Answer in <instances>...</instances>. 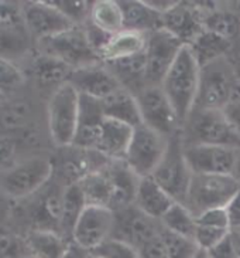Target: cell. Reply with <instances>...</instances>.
Returning <instances> with one entry per match:
<instances>
[{
    "label": "cell",
    "instance_id": "681fc988",
    "mask_svg": "<svg viewBox=\"0 0 240 258\" xmlns=\"http://www.w3.org/2000/svg\"><path fill=\"white\" fill-rule=\"evenodd\" d=\"M229 237H230V241H232L233 248H234V252L237 258H240V233H236V231H230L229 233Z\"/></svg>",
    "mask_w": 240,
    "mask_h": 258
},
{
    "label": "cell",
    "instance_id": "7a4b0ae2",
    "mask_svg": "<svg viewBox=\"0 0 240 258\" xmlns=\"http://www.w3.org/2000/svg\"><path fill=\"white\" fill-rule=\"evenodd\" d=\"M184 145H212L240 149V135L229 123L223 111L194 108L184 123Z\"/></svg>",
    "mask_w": 240,
    "mask_h": 258
},
{
    "label": "cell",
    "instance_id": "3957f363",
    "mask_svg": "<svg viewBox=\"0 0 240 258\" xmlns=\"http://www.w3.org/2000/svg\"><path fill=\"white\" fill-rule=\"evenodd\" d=\"M239 191L240 180L236 176L192 173L184 206L196 219L212 209H226Z\"/></svg>",
    "mask_w": 240,
    "mask_h": 258
},
{
    "label": "cell",
    "instance_id": "6da1fadb",
    "mask_svg": "<svg viewBox=\"0 0 240 258\" xmlns=\"http://www.w3.org/2000/svg\"><path fill=\"white\" fill-rule=\"evenodd\" d=\"M199 78L201 66L198 64L191 47L184 46L161 83V88L170 99L181 123L187 121L195 108Z\"/></svg>",
    "mask_w": 240,
    "mask_h": 258
},
{
    "label": "cell",
    "instance_id": "83f0119b",
    "mask_svg": "<svg viewBox=\"0 0 240 258\" xmlns=\"http://www.w3.org/2000/svg\"><path fill=\"white\" fill-rule=\"evenodd\" d=\"M202 13L203 30L210 31L219 37L233 41L240 34V17L230 10H220L216 6L199 8Z\"/></svg>",
    "mask_w": 240,
    "mask_h": 258
},
{
    "label": "cell",
    "instance_id": "4316f807",
    "mask_svg": "<svg viewBox=\"0 0 240 258\" xmlns=\"http://www.w3.org/2000/svg\"><path fill=\"white\" fill-rule=\"evenodd\" d=\"M30 33L24 20H0V58L20 55L29 47Z\"/></svg>",
    "mask_w": 240,
    "mask_h": 258
},
{
    "label": "cell",
    "instance_id": "8d00e7d4",
    "mask_svg": "<svg viewBox=\"0 0 240 258\" xmlns=\"http://www.w3.org/2000/svg\"><path fill=\"white\" fill-rule=\"evenodd\" d=\"M90 252L99 258H140L136 247L114 237L107 238Z\"/></svg>",
    "mask_w": 240,
    "mask_h": 258
},
{
    "label": "cell",
    "instance_id": "7c38bea8",
    "mask_svg": "<svg viewBox=\"0 0 240 258\" xmlns=\"http://www.w3.org/2000/svg\"><path fill=\"white\" fill-rule=\"evenodd\" d=\"M116 224V213L109 207L86 206L72 231V243L92 251L110 238Z\"/></svg>",
    "mask_w": 240,
    "mask_h": 258
},
{
    "label": "cell",
    "instance_id": "44dd1931",
    "mask_svg": "<svg viewBox=\"0 0 240 258\" xmlns=\"http://www.w3.org/2000/svg\"><path fill=\"white\" fill-rule=\"evenodd\" d=\"M133 132L135 128L129 126L126 123L105 118L96 152L105 156L110 162L125 160Z\"/></svg>",
    "mask_w": 240,
    "mask_h": 258
},
{
    "label": "cell",
    "instance_id": "d6a6232c",
    "mask_svg": "<svg viewBox=\"0 0 240 258\" xmlns=\"http://www.w3.org/2000/svg\"><path fill=\"white\" fill-rule=\"evenodd\" d=\"M78 184L82 189L86 206H102L110 209L112 184L106 169L85 176Z\"/></svg>",
    "mask_w": 240,
    "mask_h": 258
},
{
    "label": "cell",
    "instance_id": "8fae6325",
    "mask_svg": "<svg viewBox=\"0 0 240 258\" xmlns=\"http://www.w3.org/2000/svg\"><path fill=\"white\" fill-rule=\"evenodd\" d=\"M143 123L170 138L180 131L181 121L161 85H147L136 94Z\"/></svg>",
    "mask_w": 240,
    "mask_h": 258
},
{
    "label": "cell",
    "instance_id": "60d3db41",
    "mask_svg": "<svg viewBox=\"0 0 240 258\" xmlns=\"http://www.w3.org/2000/svg\"><path fill=\"white\" fill-rule=\"evenodd\" d=\"M196 224L199 226H209V227L225 228L230 230V221H229V214L226 209H212L208 212L202 213L195 219Z\"/></svg>",
    "mask_w": 240,
    "mask_h": 258
},
{
    "label": "cell",
    "instance_id": "f546056e",
    "mask_svg": "<svg viewBox=\"0 0 240 258\" xmlns=\"http://www.w3.org/2000/svg\"><path fill=\"white\" fill-rule=\"evenodd\" d=\"M89 22L93 27L113 36L123 31V15L119 2L114 0H99L92 5Z\"/></svg>",
    "mask_w": 240,
    "mask_h": 258
},
{
    "label": "cell",
    "instance_id": "d6986e66",
    "mask_svg": "<svg viewBox=\"0 0 240 258\" xmlns=\"http://www.w3.org/2000/svg\"><path fill=\"white\" fill-rule=\"evenodd\" d=\"M110 184H112V199L110 209L113 212H120L135 206L136 195L139 189L140 177L126 165L125 160H116L106 169Z\"/></svg>",
    "mask_w": 240,
    "mask_h": 258
},
{
    "label": "cell",
    "instance_id": "2e32d148",
    "mask_svg": "<svg viewBox=\"0 0 240 258\" xmlns=\"http://www.w3.org/2000/svg\"><path fill=\"white\" fill-rule=\"evenodd\" d=\"M68 83L72 84L81 95L98 101H103L123 87L105 62L74 70Z\"/></svg>",
    "mask_w": 240,
    "mask_h": 258
},
{
    "label": "cell",
    "instance_id": "ba28073f",
    "mask_svg": "<svg viewBox=\"0 0 240 258\" xmlns=\"http://www.w3.org/2000/svg\"><path fill=\"white\" fill-rule=\"evenodd\" d=\"M54 165L44 156H33L12 166L2 180L3 193L10 199H23L34 195L51 179Z\"/></svg>",
    "mask_w": 240,
    "mask_h": 258
},
{
    "label": "cell",
    "instance_id": "f1b7e54d",
    "mask_svg": "<svg viewBox=\"0 0 240 258\" xmlns=\"http://www.w3.org/2000/svg\"><path fill=\"white\" fill-rule=\"evenodd\" d=\"M189 47L195 55L198 64L202 69L208 64L222 60L226 54L229 53V50L232 47V41L223 37H219L210 31L202 30V33L189 44Z\"/></svg>",
    "mask_w": 240,
    "mask_h": 258
},
{
    "label": "cell",
    "instance_id": "1f68e13d",
    "mask_svg": "<svg viewBox=\"0 0 240 258\" xmlns=\"http://www.w3.org/2000/svg\"><path fill=\"white\" fill-rule=\"evenodd\" d=\"M72 71L74 70L65 62L45 54H40L33 61V74L37 78L38 83L44 85L60 87L62 84L68 83Z\"/></svg>",
    "mask_w": 240,
    "mask_h": 258
},
{
    "label": "cell",
    "instance_id": "5b68a950",
    "mask_svg": "<svg viewBox=\"0 0 240 258\" xmlns=\"http://www.w3.org/2000/svg\"><path fill=\"white\" fill-rule=\"evenodd\" d=\"M37 43L40 53L65 62L72 70L103 64L86 30L78 26L53 37L38 40Z\"/></svg>",
    "mask_w": 240,
    "mask_h": 258
},
{
    "label": "cell",
    "instance_id": "f907efd6",
    "mask_svg": "<svg viewBox=\"0 0 240 258\" xmlns=\"http://www.w3.org/2000/svg\"><path fill=\"white\" fill-rule=\"evenodd\" d=\"M194 258H209V255H208V251L201 250V248H199L198 252L194 255Z\"/></svg>",
    "mask_w": 240,
    "mask_h": 258
},
{
    "label": "cell",
    "instance_id": "f35d334b",
    "mask_svg": "<svg viewBox=\"0 0 240 258\" xmlns=\"http://www.w3.org/2000/svg\"><path fill=\"white\" fill-rule=\"evenodd\" d=\"M48 3L55 9H58L62 15L67 16L76 26L83 22L86 17L89 19L90 9L93 5L90 2H75V0H48Z\"/></svg>",
    "mask_w": 240,
    "mask_h": 258
},
{
    "label": "cell",
    "instance_id": "ffe728a7",
    "mask_svg": "<svg viewBox=\"0 0 240 258\" xmlns=\"http://www.w3.org/2000/svg\"><path fill=\"white\" fill-rule=\"evenodd\" d=\"M175 203L177 202L153 177L140 179L135 206L146 216L160 221Z\"/></svg>",
    "mask_w": 240,
    "mask_h": 258
},
{
    "label": "cell",
    "instance_id": "d590c367",
    "mask_svg": "<svg viewBox=\"0 0 240 258\" xmlns=\"http://www.w3.org/2000/svg\"><path fill=\"white\" fill-rule=\"evenodd\" d=\"M29 122V106L24 102H12L0 111V125L5 131H22Z\"/></svg>",
    "mask_w": 240,
    "mask_h": 258
},
{
    "label": "cell",
    "instance_id": "ee69618b",
    "mask_svg": "<svg viewBox=\"0 0 240 258\" xmlns=\"http://www.w3.org/2000/svg\"><path fill=\"white\" fill-rule=\"evenodd\" d=\"M208 255H209V258H237L229 235L225 240H222L220 243L216 244L213 248L208 250Z\"/></svg>",
    "mask_w": 240,
    "mask_h": 258
},
{
    "label": "cell",
    "instance_id": "e0dca14e",
    "mask_svg": "<svg viewBox=\"0 0 240 258\" xmlns=\"http://www.w3.org/2000/svg\"><path fill=\"white\" fill-rule=\"evenodd\" d=\"M103 121H105V115L102 109V101L81 95L79 122H78V129L72 146L83 151L96 152L102 135Z\"/></svg>",
    "mask_w": 240,
    "mask_h": 258
},
{
    "label": "cell",
    "instance_id": "ac0fdd59",
    "mask_svg": "<svg viewBox=\"0 0 240 258\" xmlns=\"http://www.w3.org/2000/svg\"><path fill=\"white\" fill-rule=\"evenodd\" d=\"M161 29L175 36L184 46H189L202 33V13L198 6H187V3L180 2L173 10L161 16Z\"/></svg>",
    "mask_w": 240,
    "mask_h": 258
},
{
    "label": "cell",
    "instance_id": "8992f818",
    "mask_svg": "<svg viewBox=\"0 0 240 258\" xmlns=\"http://www.w3.org/2000/svg\"><path fill=\"white\" fill-rule=\"evenodd\" d=\"M150 177H153L177 203H185L192 172L185 160L181 131L168 138L164 158Z\"/></svg>",
    "mask_w": 240,
    "mask_h": 258
},
{
    "label": "cell",
    "instance_id": "74e56055",
    "mask_svg": "<svg viewBox=\"0 0 240 258\" xmlns=\"http://www.w3.org/2000/svg\"><path fill=\"white\" fill-rule=\"evenodd\" d=\"M24 83V74L15 62L0 58V97L10 95Z\"/></svg>",
    "mask_w": 240,
    "mask_h": 258
},
{
    "label": "cell",
    "instance_id": "f6af8a7d",
    "mask_svg": "<svg viewBox=\"0 0 240 258\" xmlns=\"http://www.w3.org/2000/svg\"><path fill=\"white\" fill-rule=\"evenodd\" d=\"M16 146L13 141L10 139H2L0 141V166L10 165L15 158Z\"/></svg>",
    "mask_w": 240,
    "mask_h": 258
},
{
    "label": "cell",
    "instance_id": "bcb514c9",
    "mask_svg": "<svg viewBox=\"0 0 240 258\" xmlns=\"http://www.w3.org/2000/svg\"><path fill=\"white\" fill-rule=\"evenodd\" d=\"M144 3L150 9H153L156 13L163 16L165 13H168L170 10H173L180 2H171V0H144Z\"/></svg>",
    "mask_w": 240,
    "mask_h": 258
},
{
    "label": "cell",
    "instance_id": "c3c4849f",
    "mask_svg": "<svg viewBox=\"0 0 240 258\" xmlns=\"http://www.w3.org/2000/svg\"><path fill=\"white\" fill-rule=\"evenodd\" d=\"M10 213H12V199L3 191H0V224L8 220Z\"/></svg>",
    "mask_w": 240,
    "mask_h": 258
},
{
    "label": "cell",
    "instance_id": "603a6c76",
    "mask_svg": "<svg viewBox=\"0 0 240 258\" xmlns=\"http://www.w3.org/2000/svg\"><path fill=\"white\" fill-rule=\"evenodd\" d=\"M123 15V30L150 34L161 29V15L150 9L144 0L119 2Z\"/></svg>",
    "mask_w": 240,
    "mask_h": 258
},
{
    "label": "cell",
    "instance_id": "ab89813d",
    "mask_svg": "<svg viewBox=\"0 0 240 258\" xmlns=\"http://www.w3.org/2000/svg\"><path fill=\"white\" fill-rule=\"evenodd\" d=\"M230 230H225V228H216L209 227V226H199L196 224L195 230V243L201 250L208 251L213 248L216 244H219L222 240H225L229 235Z\"/></svg>",
    "mask_w": 240,
    "mask_h": 258
},
{
    "label": "cell",
    "instance_id": "7402d4cb",
    "mask_svg": "<svg viewBox=\"0 0 240 258\" xmlns=\"http://www.w3.org/2000/svg\"><path fill=\"white\" fill-rule=\"evenodd\" d=\"M102 109H103L105 118L123 122L132 128H137V126L143 125L137 98L133 92L126 90L125 87H122L110 97L103 99Z\"/></svg>",
    "mask_w": 240,
    "mask_h": 258
},
{
    "label": "cell",
    "instance_id": "cb8c5ba5",
    "mask_svg": "<svg viewBox=\"0 0 240 258\" xmlns=\"http://www.w3.org/2000/svg\"><path fill=\"white\" fill-rule=\"evenodd\" d=\"M149 34L136 33V31L123 30L113 34L99 50V55L103 62L122 60L130 55H136L146 51Z\"/></svg>",
    "mask_w": 240,
    "mask_h": 258
},
{
    "label": "cell",
    "instance_id": "9a60e30c",
    "mask_svg": "<svg viewBox=\"0 0 240 258\" xmlns=\"http://www.w3.org/2000/svg\"><path fill=\"white\" fill-rule=\"evenodd\" d=\"M163 226L154 219H150L136 206L116 212V224L112 237L132 244L137 250L150 241L151 238L161 234Z\"/></svg>",
    "mask_w": 240,
    "mask_h": 258
},
{
    "label": "cell",
    "instance_id": "7dc6e473",
    "mask_svg": "<svg viewBox=\"0 0 240 258\" xmlns=\"http://www.w3.org/2000/svg\"><path fill=\"white\" fill-rule=\"evenodd\" d=\"M227 214H229V221H230V230L240 226V191L236 198L233 199L226 207Z\"/></svg>",
    "mask_w": 240,
    "mask_h": 258
},
{
    "label": "cell",
    "instance_id": "277c9868",
    "mask_svg": "<svg viewBox=\"0 0 240 258\" xmlns=\"http://www.w3.org/2000/svg\"><path fill=\"white\" fill-rule=\"evenodd\" d=\"M81 95L71 83L54 90L47 106L48 131L53 142L60 148L72 146L79 122Z\"/></svg>",
    "mask_w": 240,
    "mask_h": 258
},
{
    "label": "cell",
    "instance_id": "30bf717a",
    "mask_svg": "<svg viewBox=\"0 0 240 258\" xmlns=\"http://www.w3.org/2000/svg\"><path fill=\"white\" fill-rule=\"evenodd\" d=\"M236 88L237 84L234 83L232 71L223 62V58L208 64L201 69L195 108L223 111Z\"/></svg>",
    "mask_w": 240,
    "mask_h": 258
},
{
    "label": "cell",
    "instance_id": "7bdbcfd3",
    "mask_svg": "<svg viewBox=\"0 0 240 258\" xmlns=\"http://www.w3.org/2000/svg\"><path fill=\"white\" fill-rule=\"evenodd\" d=\"M139 254H140V258H168L161 234L151 238L150 241L142 245L139 248Z\"/></svg>",
    "mask_w": 240,
    "mask_h": 258
},
{
    "label": "cell",
    "instance_id": "484cf974",
    "mask_svg": "<svg viewBox=\"0 0 240 258\" xmlns=\"http://www.w3.org/2000/svg\"><path fill=\"white\" fill-rule=\"evenodd\" d=\"M69 245L65 237L54 230H33L27 237V247L34 258H65Z\"/></svg>",
    "mask_w": 240,
    "mask_h": 258
},
{
    "label": "cell",
    "instance_id": "816d5d0a",
    "mask_svg": "<svg viewBox=\"0 0 240 258\" xmlns=\"http://www.w3.org/2000/svg\"><path fill=\"white\" fill-rule=\"evenodd\" d=\"M230 231H236V233H240V226H239V227H236V228H232Z\"/></svg>",
    "mask_w": 240,
    "mask_h": 258
},
{
    "label": "cell",
    "instance_id": "d4e9b609",
    "mask_svg": "<svg viewBox=\"0 0 240 258\" xmlns=\"http://www.w3.org/2000/svg\"><path fill=\"white\" fill-rule=\"evenodd\" d=\"M106 66L110 69V71L116 76L119 83L126 90L132 91V85L136 87L135 95L139 91H142L144 87H147V84H146V67H147L146 51L122 58V60L106 62Z\"/></svg>",
    "mask_w": 240,
    "mask_h": 258
},
{
    "label": "cell",
    "instance_id": "52a82bcc",
    "mask_svg": "<svg viewBox=\"0 0 240 258\" xmlns=\"http://www.w3.org/2000/svg\"><path fill=\"white\" fill-rule=\"evenodd\" d=\"M167 146L168 138L143 123L135 128L125 162L140 179L150 177L164 158Z\"/></svg>",
    "mask_w": 240,
    "mask_h": 258
},
{
    "label": "cell",
    "instance_id": "b9f144b4",
    "mask_svg": "<svg viewBox=\"0 0 240 258\" xmlns=\"http://www.w3.org/2000/svg\"><path fill=\"white\" fill-rule=\"evenodd\" d=\"M223 114L233 129L240 135V85H237V88L234 90L229 104L223 108Z\"/></svg>",
    "mask_w": 240,
    "mask_h": 258
},
{
    "label": "cell",
    "instance_id": "5bb4252c",
    "mask_svg": "<svg viewBox=\"0 0 240 258\" xmlns=\"http://www.w3.org/2000/svg\"><path fill=\"white\" fill-rule=\"evenodd\" d=\"M22 15L30 36L37 41L61 34L76 26L58 9L51 6L48 0L24 3V6H22Z\"/></svg>",
    "mask_w": 240,
    "mask_h": 258
},
{
    "label": "cell",
    "instance_id": "e575fe53",
    "mask_svg": "<svg viewBox=\"0 0 240 258\" xmlns=\"http://www.w3.org/2000/svg\"><path fill=\"white\" fill-rule=\"evenodd\" d=\"M161 238L164 241L168 258H194L199 250L194 238L175 234L165 230L164 227L161 230Z\"/></svg>",
    "mask_w": 240,
    "mask_h": 258
},
{
    "label": "cell",
    "instance_id": "4dcf8cb0",
    "mask_svg": "<svg viewBox=\"0 0 240 258\" xmlns=\"http://www.w3.org/2000/svg\"><path fill=\"white\" fill-rule=\"evenodd\" d=\"M86 207L83 191L78 183L68 184L62 191V207H61L60 230L65 234L72 235L74 227L79 216Z\"/></svg>",
    "mask_w": 240,
    "mask_h": 258
},
{
    "label": "cell",
    "instance_id": "9c48e42d",
    "mask_svg": "<svg viewBox=\"0 0 240 258\" xmlns=\"http://www.w3.org/2000/svg\"><path fill=\"white\" fill-rule=\"evenodd\" d=\"M184 155L194 175H225L237 177L240 149L212 145H184Z\"/></svg>",
    "mask_w": 240,
    "mask_h": 258
},
{
    "label": "cell",
    "instance_id": "4fadbf2b",
    "mask_svg": "<svg viewBox=\"0 0 240 258\" xmlns=\"http://www.w3.org/2000/svg\"><path fill=\"white\" fill-rule=\"evenodd\" d=\"M184 44L164 29H158L149 34L146 47V84L161 85L165 74L177 58Z\"/></svg>",
    "mask_w": 240,
    "mask_h": 258
},
{
    "label": "cell",
    "instance_id": "836d02e7",
    "mask_svg": "<svg viewBox=\"0 0 240 258\" xmlns=\"http://www.w3.org/2000/svg\"><path fill=\"white\" fill-rule=\"evenodd\" d=\"M160 223L165 230H168L171 233L189 237V238L195 237V216L182 203H175L168 212L165 213Z\"/></svg>",
    "mask_w": 240,
    "mask_h": 258
}]
</instances>
